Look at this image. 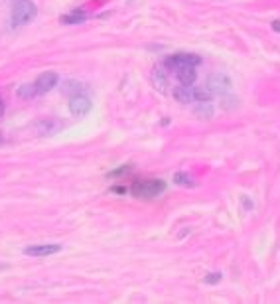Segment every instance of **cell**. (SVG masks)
<instances>
[{
	"label": "cell",
	"instance_id": "obj_1",
	"mask_svg": "<svg viewBox=\"0 0 280 304\" xmlns=\"http://www.w3.org/2000/svg\"><path fill=\"white\" fill-rule=\"evenodd\" d=\"M134 198H142V200H152L158 198L160 194L166 192V182L162 180H142V182H134V186L130 188Z\"/></svg>",
	"mask_w": 280,
	"mask_h": 304
},
{
	"label": "cell",
	"instance_id": "obj_2",
	"mask_svg": "<svg viewBox=\"0 0 280 304\" xmlns=\"http://www.w3.org/2000/svg\"><path fill=\"white\" fill-rule=\"evenodd\" d=\"M36 14H38V8H36L34 2H30V0L16 2L14 8H12V26H24V24H28V22H32L36 18Z\"/></svg>",
	"mask_w": 280,
	"mask_h": 304
},
{
	"label": "cell",
	"instance_id": "obj_3",
	"mask_svg": "<svg viewBox=\"0 0 280 304\" xmlns=\"http://www.w3.org/2000/svg\"><path fill=\"white\" fill-rule=\"evenodd\" d=\"M201 64V58L199 56H193V54H176V56H170L166 60V68H170L172 71L180 68H186V66H193L197 68Z\"/></svg>",
	"mask_w": 280,
	"mask_h": 304
},
{
	"label": "cell",
	"instance_id": "obj_4",
	"mask_svg": "<svg viewBox=\"0 0 280 304\" xmlns=\"http://www.w3.org/2000/svg\"><path fill=\"white\" fill-rule=\"evenodd\" d=\"M91 107H93V103H91V99L85 93L69 97V111H71L73 117H85L91 111Z\"/></svg>",
	"mask_w": 280,
	"mask_h": 304
},
{
	"label": "cell",
	"instance_id": "obj_5",
	"mask_svg": "<svg viewBox=\"0 0 280 304\" xmlns=\"http://www.w3.org/2000/svg\"><path fill=\"white\" fill-rule=\"evenodd\" d=\"M207 87L211 89V93L213 95H225V93H229L231 91V79L225 75V73H213V75H209V79H207Z\"/></svg>",
	"mask_w": 280,
	"mask_h": 304
},
{
	"label": "cell",
	"instance_id": "obj_6",
	"mask_svg": "<svg viewBox=\"0 0 280 304\" xmlns=\"http://www.w3.org/2000/svg\"><path fill=\"white\" fill-rule=\"evenodd\" d=\"M58 81H60V75H58L56 71H46V73L38 75V79L34 81L36 93H38V95H44V93L52 91V89L58 85Z\"/></svg>",
	"mask_w": 280,
	"mask_h": 304
},
{
	"label": "cell",
	"instance_id": "obj_7",
	"mask_svg": "<svg viewBox=\"0 0 280 304\" xmlns=\"http://www.w3.org/2000/svg\"><path fill=\"white\" fill-rule=\"evenodd\" d=\"M62 251V245L58 243H46V245H30L24 249V255L30 257H48V255H56Z\"/></svg>",
	"mask_w": 280,
	"mask_h": 304
},
{
	"label": "cell",
	"instance_id": "obj_8",
	"mask_svg": "<svg viewBox=\"0 0 280 304\" xmlns=\"http://www.w3.org/2000/svg\"><path fill=\"white\" fill-rule=\"evenodd\" d=\"M172 95H174V99H176V101L182 103V105L193 103V87H191V85H184V83H180L178 87H174Z\"/></svg>",
	"mask_w": 280,
	"mask_h": 304
},
{
	"label": "cell",
	"instance_id": "obj_9",
	"mask_svg": "<svg viewBox=\"0 0 280 304\" xmlns=\"http://www.w3.org/2000/svg\"><path fill=\"white\" fill-rule=\"evenodd\" d=\"M176 77H178L180 83H184V85H193V81H195V77H197V71H195L193 66H186V68L176 69Z\"/></svg>",
	"mask_w": 280,
	"mask_h": 304
},
{
	"label": "cell",
	"instance_id": "obj_10",
	"mask_svg": "<svg viewBox=\"0 0 280 304\" xmlns=\"http://www.w3.org/2000/svg\"><path fill=\"white\" fill-rule=\"evenodd\" d=\"M152 83H154V87L160 91V93H166V87H168V77H166V73H164V69H162V68L152 69Z\"/></svg>",
	"mask_w": 280,
	"mask_h": 304
},
{
	"label": "cell",
	"instance_id": "obj_11",
	"mask_svg": "<svg viewBox=\"0 0 280 304\" xmlns=\"http://www.w3.org/2000/svg\"><path fill=\"white\" fill-rule=\"evenodd\" d=\"M211 99H213V93L207 85L205 87H193V101L195 103H211Z\"/></svg>",
	"mask_w": 280,
	"mask_h": 304
},
{
	"label": "cell",
	"instance_id": "obj_12",
	"mask_svg": "<svg viewBox=\"0 0 280 304\" xmlns=\"http://www.w3.org/2000/svg\"><path fill=\"white\" fill-rule=\"evenodd\" d=\"M83 91H85V85L79 83V81H65V83H63V93L69 95V97L79 95V93H83Z\"/></svg>",
	"mask_w": 280,
	"mask_h": 304
},
{
	"label": "cell",
	"instance_id": "obj_13",
	"mask_svg": "<svg viewBox=\"0 0 280 304\" xmlns=\"http://www.w3.org/2000/svg\"><path fill=\"white\" fill-rule=\"evenodd\" d=\"M85 18H87V14L83 10H73L71 14L62 16V22L63 24H81V22H85Z\"/></svg>",
	"mask_w": 280,
	"mask_h": 304
},
{
	"label": "cell",
	"instance_id": "obj_14",
	"mask_svg": "<svg viewBox=\"0 0 280 304\" xmlns=\"http://www.w3.org/2000/svg\"><path fill=\"white\" fill-rule=\"evenodd\" d=\"M195 115H197L199 119H211V117H213V107H211L209 103H197Z\"/></svg>",
	"mask_w": 280,
	"mask_h": 304
},
{
	"label": "cell",
	"instance_id": "obj_15",
	"mask_svg": "<svg viewBox=\"0 0 280 304\" xmlns=\"http://www.w3.org/2000/svg\"><path fill=\"white\" fill-rule=\"evenodd\" d=\"M16 93H18V97H20V99H32V97H36V95H38V93H36V85H34V83L20 85Z\"/></svg>",
	"mask_w": 280,
	"mask_h": 304
},
{
	"label": "cell",
	"instance_id": "obj_16",
	"mask_svg": "<svg viewBox=\"0 0 280 304\" xmlns=\"http://www.w3.org/2000/svg\"><path fill=\"white\" fill-rule=\"evenodd\" d=\"M174 182H176V184H180V186H191V184H193V180H191L187 174H184V172L174 174Z\"/></svg>",
	"mask_w": 280,
	"mask_h": 304
},
{
	"label": "cell",
	"instance_id": "obj_17",
	"mask_svg": "<svg viewBox=\"0 0 280 304\" xmlns=\"http://www.w3.org/2000/svg\"><path fill=\"white\" fill-rule=\"evenodd\" d=\"M219 280H221V272H209L207 276H203V282L207 284H217Z\"/></svg>",
	"mask_w": 280,
	"mask_h": 304
},
{
	"label": "cell",
	"instance_id": "obj_18",
	"mask_svg": "<svg viewBox=\"0 0 280 304\" xmlns=\"http://www.w3.org/2000/svg\"><path fill=\"white\" fill-rule=\"evenodd\" d=\"M4 111H6V105H4V101L0 99V119L4 117Z\"/></svg>",
	"mask_w": 280,
	"mask_h": 304
},
{
	"label": "cell",
	"instance_id": "obj_19",
	"mask_svg": "<svg viewBox=\"0 0 280 304\" xmlns=\"http://www.w3.org/2000/svg\"><path fill=\"white\" fill-rule=\"evenodd\" d=\"M272 30L280 32V20H274V22H272Z\"/></svg>",
	"mask_w": 280,
	"mask_h": 304
},
{
	"label": "cell",
	"instance_id": "obj_20",
	"mask_svg": "<svg viewBox=\"0 0 280 304\" xmlns=\"http://www.w3.org/2000/svg\"><path fill=\"white\" fill-rule=\"evenodd\" d=\"M0 140H2V136H0Z\"/></svg>",
	"mask_w": 280,
	"mask_h": 304
}]
</instances>
